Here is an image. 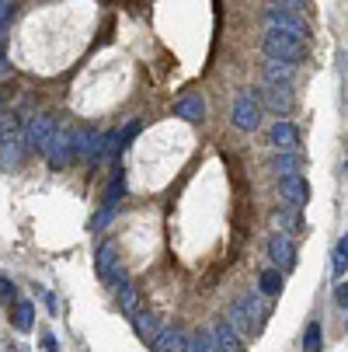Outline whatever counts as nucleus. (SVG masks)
<instances>
[{"mask_svg": "<svg viewBox=\"0 0 348 352\" xmlns=\"http://www.w3.org/2000/svg\"><path fill=\"white\" fill-rule=\"evenodd\" d=\"M262 53L268 60H282V63H303L310 56V49H307V38L300 35H289V32H275V28H265L262 35Z\"/></svg>", "mask_w": 348, "mask_h": 352, "instance_id": "nucleus-1", "label": "nucleus"}, {"mask_svg": "<svg viewBox=\"0 0 348 352\" xmlns=\"http://www.w3.org/2000/svg\"><path fill=\"white\" fill-rule=\"evenodd\" d=\"M265 314H268L265 300H262L258 293H247V296H240V300H233V304H230L227 321H230V324H233L244 338H247V335H258V331H262Z\"/></svg>", "mask_w": 348, "mask_h": 352, "instance_id": "nucleus-2", "label": "nucleus"}, {"mask_svg": "<svg viewBox=\"0 0 348 352\" xmlns=\"http://www.w3.org/2000/svg\"><path fill=\"white\" fill-rule=\"evenodd\" d=\"M0 168L4 171H14L25 154H28V136H25V122H18L14 112H4V140H0Z\"/></svg>", "mask_w": 348, "mask_h": 352, "instance_id": "nucleus-3", "label": "nucleus"}, {"mask_svg": "<svg viewBox=\"0 0 348 352\" xmlns=\"http://www.w3.org/2000/svg\"><path fill=\"white\" fill-rule=\"evenodd\" d=\"M56 133H60V122H56L53 116H45V112H35V116H28V119H25L28 150H35V154H42V157H45L49 143L56 140Z\"/></svg>", "mask_w": 348, "mask_h": 352, "instance_id": "nucleus-4", "label": "nucleus"}, {"mask_svg": "<svg viewBox=\"0 0 348 352\" xmlns=\"http://www.w3.org/2000/svg\"><path fill=\"white\" fill-rule=\"evenodd\" d=\"M233 126L240 133H255L262 126V98H258V91L237 94V102H233Z\"/></svg>", "mask_w": 348, "mask_h": 352, "instance_id": "nucleus-5", "label": "nucleus"}, {"mask_svg": "<svg viewBox=\"0 0 348 352\" xmlns=\"http://www.w3.org/2000/svg\"><path fill=\"white\" fill-rule=\"evenodd\" d=\"M73 161H77V133H67V129L60 126L56 140L49 143V150H45V164L53 168V171H63V168H70Z\"/></svg>", "mask_w": 348, "mask_h": 352, "instance_id": "nucleus-6", "label": "nucleus"}, {"mask_svg": "<svg viewBox=\"0 0 348 352\" xmlns=\"http://www.w3.org/2000/svg\"><path fill=\"white\" fill-rule=\"evenodd\" d=\"M265 28H275V32H289V35H300V38H310V25L296 14V11H289V8H268L265 11Z\"/></svg>", "mask_w": 348, "mask_h": 352, "instance_id": "nucleus-7", "label": "nucleus"}, {"mask_svg": "<svg viewBox=\"0 0 348 352\" xmlns=\"http://www.w3.org/2000/svg\"><path fill=\"white\" fill-rule=\"evenodd\" d=\"M94 269H97V276H102L108 286H119V283L129 279L126 269H122V262H119V248H115V244H102V248H97Z\"/></svg>", "mask_w": 348, "mask_h": 352, "instance_id": "nucleus-8", "label": "nucleus"}, {"mask_svg": "<svg viewBox=\"0 0 348 352\" xmlns=\"http://www.w3.org/2000/svg\"><path fill=\"white\" fill-rule=\"evenodd\" d=\"M258 98H262V105L272 109L279 119H286V112L292 109V87H282V84H262Z\"/></svg>", "mask_w": 348, "mask_h": 352, "instance_id": "nucleus-9", "label": "nucleus"}, {"mask_svg": "<svg viewBox=\"0 0 348 352\" xmlns=\"http://www.w3.org/2000/svg\"><path fill=\"white\" fill-rule=\"evenodd\" d=\"M268 258L275 262V269H292L296 265V244L289 241V234L275 230L268 237Z\"/></svg>", "mask_w": 348, "mask_h": 352, "instance_id": "nucleus-10", "label": "nucleus"}, {"mask_svg": "<svg viewBox=\"0 0 348 352\" xmlns=\"http://www.w3.org/2000/svg\"><path fill=\"white\" fill-rule=\"evenodd\" d=\"M279 192H282V203H292V206H307L310 203V185L303 175H289V178H279Z\"/></svg>", "mask_w": 348, "mask_h": 352, "instance_id": "nucleus-11", "label": "nucleus"}, {"mask_svg": "<svg viewBox=\"0 0 348 352\" xmlns=\"http://www.w3.org/2000/svg\"><path fill=\"white\" fill-rule=\"evenodd\" d=\"M188 335H185V328H178V324H167V328H161V335L150 342V352H188Z\"/></svg>", "mask_w": 348, "mask_h": 352, "instance_id": "nucleus-12", "label": "nucleus"}, {"mask_svg": "<svg viewBox=\"0 0 348 352\" xmlns=\"http://www.w3.org/2000/svg\"><path fill=\"white\" fill-rule=\"evenodd\" d=\"M268 171L275 178H289V175H300L303 171V157L296 150H275L272 161H268Z\"/></svg>", "mask_w": 348, "mask_h": 352, "instance_id": "nucleus-13", "label": "nucleus"}, {"mask_svg": "<svg viewBox=\"0 0 348 352\" xmlns=\"http://www.w3.org/2000/svg\"><path fill=\"white\" fill-rule=\"evenodd\" d=\"M174 116L192 122V126H202L206 122V98L202 94H185L181 102L174 105Z\"/></svg>", "mask_w": 348, "mask_h": 352, "instance_id": "nucleus-14", "label": "nucleus"}, {"mask_svg": "<svg viewBox=\"0 0 348 352\" xmlns=\"http://www.w3.org/2000/svg\"><path fill=\"white\" fill-rule=\"evenodd\" d=\"M272 223H275V230H282V234H296V230L303 227L300 206H292V203H282V206H275V210H272Z\"/></svg>", "mask_w": 348, "mask_h": 352, "instance_id": "nucleus-15", "label": "nucleus"}, {"mask_svg": "<svg viewBox=\"0 0 348 352\" xmlns=\"http://www.w3.org/2000/svg\"><path fill=\"white\" fill-rule=\"evenodd\" d=\"M268 140H272L275 150H296V146H300V129H296L292 122H286V119H279V122L272 126Z\"/></svg>", "mask_w": 348, "mask_h": 352, "instance_id": "nucleus-16", "label": "nucleus"}, {"mask_svg": "<svg viewBox=\"0 0 348 352\" xmlns=\"http://www.w3.org/2000/svg\"><path fill=\"white\" fill-rule=\"evenodd\" d=\"M213 331H216L220 352H247V345H244V335H240V331H237V328H233L227 318H223V321H220Z\"/></svg>", "mask_w": 348, "mask_h": 352, "instance_id": "nucleus-17", "label": "nucleus"}, {"mask_svg": "<svg viewBox=\"0 0 348 352\" xmlns=\"http://www.w3.org/2000/svg\"><path fill=\"white\" fill-rule=\"evenodd\" d=\"M115 300H119V311H122L129 321L139 314V289H136V283H129V279L119 283V286H115Z\"/></svg>", "mask_w": 348, "mask_h": 352, "instance_id": "nucleus-18", "label": "nucleus"}, {"mask_svg": "<svg viewBox=\"0 0 348 352\" xmlns=\"http://www.w3.org/2000/svg\"><path fill=\"white\" fill-rule=\"evenodd\" d=\"M292 80H296V67H292V63H282V60H268V63H265V84L292 87Z\"/></svg>", "mask_w": 348, "mask_h": 352, "instance_id": "nucleus-19", "label": "nucleus"}, {"mask_svg": "<svg viewBox=\"0 0 348 352\" xmlns=\"http://www.w3.org/2000/svg\"><path fill=\"white\" fill-rule=\"evenodd\" d=\"M132 328H136V335H139L146 345H150V342L161 335V321H157L154 314H146V311H139V314L132 318Z\"/></svg>", "mask_w": 348, "mask_h": 352, "instance_id": "nucleus-20", "label": "nucleus"}, {"mask_svg": "<svg viewBox=\"0 0 348 352\" xmlns=\"http://www.w3.org/2000/svg\"><path fill=\"white\" fill-rule=\"evenodd\" d=\"M11 324H14L18 331H32V328H35V304H32V300H18V304H14Z\"/></svg>", "mask_w": 348, "mask_h": 352, "instance_id": "nucleus-21", "label": "nucleus"}, {"mask_svg": "<svg viewBox=\"0 0 348 352\" xmlns=\"http://www.w3.org/2000/svg\"><path fill=\"white\" fill-rule=\"evenodd\" d=\"M188 352H220V342H216V331L209 328H198L188 342Z\"/></svg>", "mask_w": 348, "mask_h": 352, "instance_id": "nucleus-22", "label": "nucleus"}, {"mask_svg": "<svg viewBox=\"0 0 348 352\" xmlns=\"http://www.w3.org/2000/svg\"><path fill=\"white\" fill-rule=\"evenodd\" d=\"M126 199V175L119 171L112 182H108V188H105V199H102V206H112V210H119V203Z\"/></svg>", "mask_w": 348, "mask_h": 352, "instance_id": "nucleus-23", "label": "nucleus"}, {"mask_svg": "<svg viewBox=\"0 0 348 352\" xmlns=\"http://www.w3.org/2000/svg\"><path fill=\"white\" fill-rule=\"evenodd\" d=\"M258 286H262L265 296H279V293H282V272H279V269H265V272L258 276Z\"/></svg>", "mask_w": 348, "mask_h": 352, "instance_id": "nucleus-24", "label": "nucleus"}, {"mask_svg": "<svg viewBox=\"0 0 348 352\" xmlns=\"http://www.w3.org/2000/svg\"><path fill=\"white\" fill-rule=\"evenodd\" d=\"M303 349H307V352H321V349H324L321 321H310V324H307V331H303Z\"/></svg>", "mask_w": 348, "mask_h": 352, "instance_id": "nucleus-25", "label": "nucleus"}, {"mask_svg": "<svg viewBox=\"0 0 348 352\" xmlns=\"http://www.w3.org/2000/svg\"><path fill=\"white\" fill-rule=\"evenodd\" d=\"M139 129H143V119H129V122L119 129V154H126V150H129V143L139 136Z\"/></svg>", "mask_w": 348, "mask_h": 352, "instance_id": "nucleus-26", "label": "nucleus"}, {"mask_svg": "<svg viewBox=\"0 0 348 352\" xmlns=\"http://www.w3.org/2000/svg\"><path fill=\"white\" fill-rule=\"evenodd\" d=\"M331 272H334V279H341V276L348 272V251H345L341 244H334V255H331Z\"/></svg>", "mask_w": 348, "mask_h": 352, "instance_id": "nucleus-27", "label": "nucleus"}, {"mask_svg": "<svg viewBox=\"0 0 348 352\" xmlns=\"http://www.w3.org/2000/svg\"><path fill=\"white\" fill-rule=\"evenodd\" d=\"M112 213H115L112 206H102V210H97V213L91 217V230H94V234H97V230H105V227H108V220H112Z\"/></svg>", "mask_w": 348, "mask_h": 352, "instance_id": "nucleus-28", "label": "nucleus"}, {"mask_svg": "<svg viewBox=\"0 0 348 352\" xmlns=\"http://www.w3.org/2000/svg\"><path fill=\"white\" fill-rule=\"evenodd\" d=\"M14 14H18V4L4 0V4H0V32H8V25L14 21Z\"/></svg>", "mask_w": 348, "mask_h": 352, "instance_id": "nucleus-29", "label": "nucleus"}, {"mask_svg": "<svg viewBox=\"0 0 348 352\" xmlns=\"http://www.w3.org/2000/svg\"><path fill=\"white\" fill-rule=\"evenodd\" d=\"M275 8H289V11H303L307 8V0H272Z\"/></svg>", "mask_w": 348, "mask_h": 352, "instance_id": "nucleus-30", "label": "nucleus"}, {"mask_svg": "<svg viewBox=\"0 0 348 352\" xmlns=\"http://www.w3.org/2000/svg\"><path fill=\"white\" fill-rule=\"evenodd\" d=\"M0 296H4V300H11V304H14V283L4 276V279H0Z\"/></svg>", "mask_w": 348, "mask_h": 352, "instance_id": "nucleus-31", "label": "nucleus"}, {"mask_svg": "<svg viewBox=\"0 0 348 352\" xmlns=\"http://www.w3.org/2000/svg\"><path fill=\"white\" fill-rule=\"evenodd\" d=\"M334 300H338V307H345V311H348V283H341V286H338Z\"/></svg>", "mask_w": 348, "mask_h": 352, "instance_id": "nucleus-32", "label": "nucleus"}, {"mask_svg": "<svg viewBox=\"0 0 348 352\" xmlns=\"http://www.w3.org/2000/svg\"><path fill=\"white\" fill-rule=\"evenodd\" d=\"M42 349H45V352H60V345H56V338H53V335H49V331L42 335Z\"/></svg>", "mask_w": 348, "mask_h": 352, "instance_id": "nucleus-33", "label": "nucleus"}, {"mask_svg": "<svg viewBox=\"0 0 348 352\" xmlns=\"http://www.w3.org/2000/svg\"><path fill=\"white\" fill-rule=\"evenodd\" d=\"M0 74H4V80H8L11 74H14V67H11V60H8V56H4V60H0Z\"/></svg>", "mask_w": 348, "mask_h": 352, "instance_id": "nucleus-34", "label": "nucleus"}, {"mask_svg": "<svg viewBox=\"0 0 348 352\" xmlns=\"http://www.w3.org/2000/svg\"><path fill=\"white\" fill-rule=\"evenodd\" d=\"M338 244H341V248H345V251H348V234H345V237H341V241H338Z\"/></svg>", "mask_w": 348, "mask_h": 352, "instance_id": "nucleus-35", "label": "nucleus"}]
</instances>
